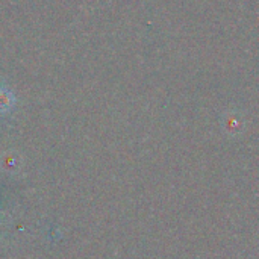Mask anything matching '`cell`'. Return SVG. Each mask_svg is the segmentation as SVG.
I'll return each mask as SVG.
<instances>
[{"label":"cell","mask_w":259,"mask_h":259,"mask_svg":"<svg viewBox=\"0 0 259 259\" xmlns=\"http://www.w3.org/2000/svg\"><path fill=\"white\" fill-rule=\"evenodd\" d=\"M12 94H9L8 90H0V111H9L12 108Z\"/></svg>","instance_id":"cell-1"}]
</instances>
